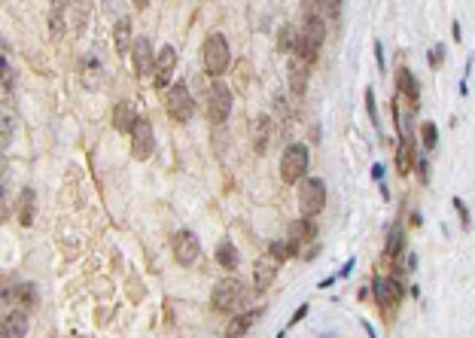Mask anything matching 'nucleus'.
<instances>
[{"instance_id":"9","label":"nucleus","mask_w":475,"mask_h":338,"mask_svg":"<svg viewBox=\"0 0 475 338\" xmlns=\"http://www.w3.org/2000/svg\"><path fill=\"white\" fill-rule=\"evenodd\" d=\"M174 71H177V52H174V46H162V52L152 61V82H156V89L171 86Z\"/></svg>"},{"instance_id":"23","label":"nucleus","mask_w":475,"mask_h":338,"mask_svg":"<svg viewBox=\"0 0 475 338\" xmlns=\"http://www.w3.org/2000/svg\"><path fill=\"white\" fill-rule=\"evenodd\" d=\"M116 52H128V46H132V21L128 19H119L116 21Z\"/></svg>"},{"instance_id":"34","label":"nucleus","mask_w":475,"mask_h":338,"mask_svg":"<svg viewBox=\"0 0 475 338\" xmlns=\"http://www.w3.org/2000/svg\"><path fill=\"white\" fill-rule=\"evenodd\" d=\"M339 6H341V0H323V10H326L329 19H335V15H339Z\"/></svg>"},{"instance_id":"28","label":"nucleus","mask_w":475,"mask_h":338,"mask_svg":"<svg viewBox=\"0 0 475 338\" xmlns=\"http://www.w3.org/2000/svg\"><path fill=\"white\" fill-rule=\"evenodd\" d=\"M12 296H15V299H19V302H21V305H25V308H30V305H34V302H37V290H34V287H21V290H19V293H12Z\"/></svg>"},{"instance_id":"25","label":"nucleus","mask_w":475,"mask_h":338,"mask_svg":"<svg viewBox=\"0 0 475 338\" xmlns=\"http://www.w3.org/2000/svg\"><path fill=\"white\" fill-rule=\"evenodd\" d=\"M10 141H12V116L0 113V150H3Z\"/></svg>"},{"instance_id":"5","label":"nucleus","mask_w":475,"mask_h":338,"mask_svg":"<svg viewBox=\"0 0 475 338\" xmlns=\"http://www.w3.org/2000/svg\"><path fill=\"white\" fill-rule=\"evenodd\" d=\"M308 147L305 143H289L287 152H283L280 159V177L283 183H298L305 177V171H308Z\"/></svg>"},{"instance_id":"8","label":"nucleus","mask_w":475,"mask_h":338,"mask_svg":"<svg viewBox=\"0 0 475 338\" xmlns=\"http://www.w3.org/2000/svg\"><path fill=\"white\" fill-rule=\"evenodd\" d=\"M132 156L137 159V162H147V159L152 156V150H156V134H152V125L147 119H134L132 125Z\"/></svg>"},{"instance_id":"1","label":"nucleus","mask_w":475,"mask_h":338,"mask_svg":"<svg viewBox=\"0 0 475 338\" xmlns=\"http://www.w3.org/2000/svg\"><path fill=\"white\" fill-rule=\"evenodd\" d=\"M323 37H326V19H320V15H308V21L302 25L296 37V55L305 58L308 64H314V58H317V49L323 46Z\"/></svg>"},{"instance_id":"6","label":"nucleus","mask_w":475,"mask_h":338,"mask_svg":"<svg viewBox=\"0 0 475 338\" xmlns=\"http://www.w3.org/2000/svg\"><path fill=\"white\" fill-rule=\"evenodd\" d=\"M241 299H244V283L238 278H226L213 287L210 305H213V311H219V314H232L238 305H241Z\"/></svg>"},{"instance_id":"15","label":"nucleus","mask_w":475,"mask_h":338,"mask_svg":"<svg viewBox=\"0 0 475 338\" xmlns=\"http://www.w3.org/2000/svg\"><path fill=\"white\" fill-rule=\"evenodd\" d=\"M305 244H314V222H311V217L293 222V229H289V241H287L289 256H298Z\"/></svg>"},{"instance_id":"31","label":"nucleus","mask_w":475,"mask_h":338,"mask_svg":"<svg viewBox=\"0 0 475 338\" xmlns=\"http://www.w3.org/2000/svg\"><path fill=\"white\" fill-rule=\"evenodd\" d=\"M366 107H369L372 122H378V107H375V91L372 89H366Z\"/></svg>"},{"instance_id":"12","label":"nucleus","mask_w":475,"mask_h":338,"mask_svg":"<svg viewBox=\"0 0 475 338\" xmlns=\"http://www.w3.org/2000/svg\"><path fill=\"white\" fill-rule=\"evenodd\" d=\"M375 299H378L381 311L390 314V311H393V305L402 302V287H400V281H396V278L378 281V283H375Z\"/></svg>"},{"instance_id":"18","label":"nucleus","mask_w":475,"mask_h":338,"mask_svg":"<svg viewBox=\"0 0 475 338\" xmlns=\"http://www.w3.org/2000/svg\"><path fill=\"white\" fill-rule=\"evenodd\" d=\"M268 141H271V119L259 116L253 122V150H256V156H262L268 150Z\"/></svg>"},{"instance_id":"4","label":"nucleus","mask_w":475,"mask_h":338,"mask_svg":"<svg viewBox=\"0 0 475 338\" xmlns=\"http://www.w3.org/2000/svg\"><path fill=\"white\" fill-rule=\"evenodd\" d=\"M165 110H168V116H171L174 122H189V119H192L195 101H192V95H189L186 82H174V86L168 89Z\"/></svg>"},{"instance_id":"33","label":"nucleus","mask_w":475,"mask_h":338,"mask_svg":"<svg viewBox=\"0 0 475 338\" xmlns=\"http://www.w3.org/2000/svg\"><path fill=\"white\" fill-rule=\"evenodd\" d=\"M10 82H12V76H10V67H6V61L0 58V86H6V89H10Z\"/></svg>"},{"instance_id":"2","label":"nucleus","mask_w":475,"mask_h":338,"mask_svg":"<svg viewBox=\"0 0 475 338\" xmlns=\"http://www.w3.org/2000/svg\"><path fill=\"white\" fill-rule=\"evenodd\" d=\"M326 207V183L320 177H302L298 180V211L302 217H317Z\"/></svg>"},{"instance_id":"3","label":"nucleus","mask_w":475,"mask_h":338,"mask_svg":"<svg viewBox=\"0 0 475 338\" xmlns=\"http://www.w3.org/2000/svg\"><path fill=\"white\" fill-rule=\"evenodd\" d=\"M204 71L210 76H223L228 71V64H232V49H228V40L223 34H210L208 40H204Z\"/></svg>"},{"instance_id":"11","label":"nucleus","mask_w":475,"mask_h":338,"mask_svg":"<svg viewBox=\"0 0 475 338\" xmlns=\"http://www.w3.org/2000/svg\"><path fill=\"white\" fill-rule=\"evenodd\" d=\"M287 76H289V91L302 98L305 89H308V80H311V64L305 58L293 55L289 58V64H287Z\"/></svg>"},{"instance_id":"35","label":"nucleus","mask_w":475,"mask_h":338,"mask_svg":"<svg viewBox=\"0 0 475 338\" xmlns=\"http://www.w3.org/2000/svg\"><path fill=\"white\" fill-rule=\"evenodd\" d=\"M132 3H134V10H147L150 0H132Z\"/></svg>"},{"instance_id":"17","label":"nucleus","mask_w":475,"mask_h":338,"mask_svg":"<svg viewBox=\"0 0 475 338\" xmlns=\"http://www.w3.org/2000/svg\"><path fill=\"white\" fill-rule=\"evenodd\" d=\"M396 89H400V95L411 104V110H418V104H420V89H418L415 73H411L409 67H402L400 76H396Z\"/></svg>"},{"instance_id":"13","label":"nucleus","mask_w":475,"mask_h":338,"mask_svg":"<svg viewBox=\"0 0 475 338\" xmlns=\"http://www.w3.org/2000/svg\"><path fill=\"white\" fill-rule=\"evenodd\" d=\"M278 265L280 263L271 256V253L256 263V268H253V290H256V293H265V290L274 283V278H278Z\"/></svg>"},{"instance_id":"16","label":"nucleus","mask_w":475,"mask_h":338,"mask_svg":"<svg viewBox=\"0 0 475 338\" xmlns=\"http://www.w3.org/2000/svg\"><path fill=\"white\" fill-rule=\"evenodd\" d=\"M28 332V311L25 308H15L3 317L0 323V338H21Z\"/></svg>"},{"instance_id":"20","label":"nucleus","mask_w":475,"mask_h":338,"mask_svg":"<svg viewBox=\"0 0 475 338\" xmlns=\"http://www.w3.org/2000/svg\"><path fill=\"white\" fill-rule=\"evenodd\" d=\"M262 317V308H253V311H244V314H238V317L228 323V329H226V335L228 338H238V335H244L247 329L256 323V320Z\"/></svg>"},{"instance_id":"27","label":"nucleus","mask_w":475,"mask_h":338,"mask_svg":"<svg viewBox=\"0 0 475 338\" xmlns=\"http://www.w3.org/2000/svg\"><path fill=\"white\" fill-rule=\"evenodd\" d=\"M400 250H402V232L400 229H393V232H390V241H387V256L393 259Z\"/></svg>"},{"instance_id":"22","label":"nucleus","mask_w":475,"mask_h":338,"mask_svg":"<svg viewBox=\"0 0 475 338\" xmlns=\"http://www.w3.org/2000/svg\"><path fill=\"white\" fill-rule=\"evenodd\" d=\"M217 263L223 265V268H238V263H241V256H238V250H235V244L232 241H223L217 247Z\"/></svg>"},{"instance_id":"14","label":"nucleus","mask_w":475,"mask_h":338,"mask_svg":"<svg viewBox=\"0 0 475 338\" xmlns=\"http://www.w3.org/2000/svg\"><path fill=\"white\" fill-rule=\"evenodd\" d=\"M134 55V67H137V76H150L152 73V61H156V49L147 37H137V40L128 46Z\"/></svg>"},{"instance_id":"19","label":"nucleus","mask_w":475,"mask_h":338,"mask_svg":"<svg viewBox=\"0 0 475 338\" xmlns=\"http://www.w3.org/2000/svg\"><path fill=\"white\" fill-rule=\"evenodd\" d=\"M34 217H37L34 189H21V195H19V222L21 226H34Z\"/></svg>"},{"instance_id":"7","label":"nucleus","mask_w":475,"mask_h":338,"mask_svg":"<svg viewBox=\"0 0 475 338\" xmlns=\"http://www.w3.org/2000/svg\"><path fill=\"white\" fill-rule=\"evenodd\" d=\"M228 113H232V89L217 80L208 91V116L213 125H223L228 119Z\"/></svg>"},{"instance_id":"29","label":"nucleus","mask_w":475,"mask_h":338,"mask_svg":"<svg viewBox=\"0 0 475 338\" xmlns=\"http://www.w3.org/2000/svg\"><path fill=\"white\" fill-rule=\"evenodd\" d=\"M10 220V195H6V189L0 186V226Z\"/></svg>"},{"instance_id":"26","label":"nucleus","mask_w":475,"mask_h":338,"mask_svg":"<svg viewBox=\"0 0 475 338\" xmlns=\"http://www.w3.org/2000/svg\"><path fill=\"white\" fill-rule=\"evenodd\" d=\"M420 137H424V147H427V150L436 147L439 134H436V125H433V122H424V125H420Z\"/></svg>"},{"instance_id":"10","label":"nucleus","mask_w":475,"mask_h":338,"mask_svg":"<svg viewBox=\"0 0 475 338\" xmlns=\"http://www.w3.org/2000/svg\"><path fill=\"white\" fill-rule=\"evenodd\" d=\"M198 253H201V247H198V238L192 232H177L174 235V259H177L183 268L195 265Z\"/></svg>"},{"instance_id":"36","label":"nucleus","mask_w":475,"mask_h":338,"mask_svg":"<svg viewBox=\"0 0 475 338\" xmlns=\"http://www.w3.org/2000/svg\"><path fill=\"white\" fill-rule=\"evenodd\" d=\"M0 171H3V152H0Z\"/></svg>"},{"instance_id":"30","label":"nucleus","mask_w":475,"mask_h":338,"mask_svg":"<svg viewBox=\"0 0 475 338\" xmlns=\"http://www.w3.org/2000/svg\"><path fill=\"white\" fill-rule=\"evenodd\" d=\"M268 253H271V256L278 259V263H283V259L289 256V250H287V241H274V244H271V250H268Z\"/></svg>"},{"instance_id":"32","label":"nucleus","mask_w":475,"mask_h":338,"mask_svg":"<svg viewBox=\"0 0 475 338\" xmlns=\"http://www.w3.org/2000/svg\"><path fill=\"white\" fill-rule=\"evenodd\" d=\"M289 49H293V28H287L280 34V52H289Z\"/></svg>"},{"instance_id":"24","label":"nucleus","mask_w":475,"mask_h":338,"mask_svg":"<svg viewBox=\"0 0 475 338\" xmlns=\"http://www.w3.org/2000/svg\"><path fill=\"white\" fill-rule=\"evenodd\" d=\"M396 171H400V177L411 174V143L409 141L400 143V152H396Z\"/></svg>"},{"instance_id":"21","label":"nucleus","mask_w":475,"mask_h":338,"mask_svg":"<svg viewBox=\"0 0 475 338\" xmlns=\"http://www.w3.org/2000/svg\"><path fill=\"white\" fill-rule=\"evenodd\" d=\"M113 125L119 128V132H132L134 125V107L128 101H119L116 110H113Z\"/></svg>"}]
</instances>
